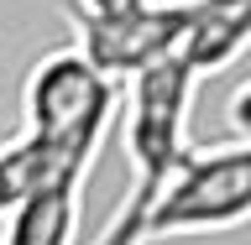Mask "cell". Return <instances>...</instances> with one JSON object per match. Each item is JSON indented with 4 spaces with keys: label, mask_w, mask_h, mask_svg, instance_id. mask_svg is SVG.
Returning a JSON list of instances; mask_svg holds the SVG:
<instances>
[{
    "label": "cell",
    "mask_w": 251,
    "mask_h": 245,
    "mask_svg": "<svg viewBox=\"0 0 251 245\" xmlns=\"http://www.w3.org/2000/svg\"><path fill=\"white\" fill-rule=\"evenodd\" d=\"M246 47H251V0H194L183 47H178L194 78L230 68Z\"/></svg>",
    "instance_id": "obj_5"
},
{
    "label": "cell",
    "mask_w": 251,
    "mask_h": 245,
    "mask_svg": "<svg viewBox=\"0 0 251 245\" xmlns=\"http://www.w3.org/2000/svg\"><path fill=\"white\" fill-rule=\"evenodd\" d=\"M121 110L115 78H105L78 47H52L31 63L21 89V141L52 178H89L94 156Z\"/></svg>",
    "instance_id": "obj_2"
},
{
    "label": "cell",
    "mask_w": 251,
    "mask_h": 245,
    "mask_svg": "<svg viewBox=\"0 0 251 245\" xmlns=\"http://www.w3.org/2000/svg\"><path fill=\"white\" fill-rule=\"evenodd\" d=\"M194 89H199V78H194V68L183 58H168L126 84L121 136H126L131 183H126V199L115 203V214H110V224L100 230L94 245H147V219H152L157 199L168 193L173 172L194 152L188 146Z\"/></svg>",
    "instance_id": "obj_1"
},
{
    "label": "cell",
    "mask_w": 251,
    "mask_h": 245,
    "mask_svg": "<svg viewBox=\"0 0 251 245\" xmlns=\"http://www.w3.org/2000/svg\"><path fill=\"white\" fill-rule=\"evenodd\" d=\"M225 125H230L235 141H251V78H241L235 94L225 99Z\"/></svg>",
    "instance_id": "obj_8"
},
{
    "label": "cell",
    "mask_w": 251,
    "mask_h": 245,
    "mask_svg": "<svg viewBox=\"0 0 251 245\" xmlns=\"http://www.w3.org/2000/svg\"><path fill=\"white\" fill-rule=\"evenodd\" d=\"M37 183H52V172H47V162L37 152H31L21 136H11L5 146H0V219L11 214L16 203L26 199Z\"/></svg>",
    "instance_id": "obj_6"
},
{
    "label": "cell",
    "mask_w": 251,
    "mask_h": 245,
    "mask_svg": "<svg viewBox=\"0 0 251 245\" xmlns=\"http://www.w3.org/2000/svg\"><path fill=\"white\" fill-rule=\"evenodd\" d=\"M141 5H152V0H74V26H105V21L136 16Z\"/></svg>",
    "instance_id": "obj_7"
},
{
    "label": "cell",
    "mask_w": 251,
    "mask_h": 245,
    "mask_svg": "<svg viewBox=\"0 0 251 245\" xmlns=\"http://www.w3.org/2000/svg\"><path fill=\"white\" fill-rule=\"evenodd\" d=\"M251 219V141H225L188 152L168 193L147 219V245L178 235H215Z\"/></svg>",
    "instance_id": "obj_3"
},
{
    "label": "cell",
    "mask_w": 251,
    "mask_h": 245,
    "mask_svg": "<svg viewBox=\"0 0 251 245\" xmlns=\"http://www.w3.org/2000/svg\"><path fill=\"white\" fill-rule=\"evenodd\" d=\"M78 214H84V183L78 178L37 183L0 219V245H74Z\"/></svg>",
    "instance_id": "obj_4"
}]
</instances>
